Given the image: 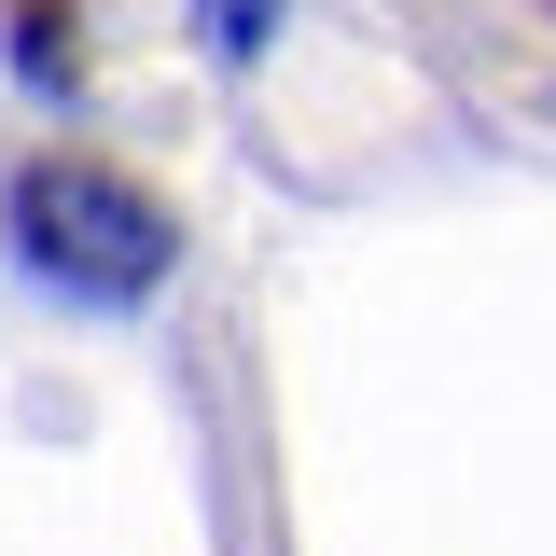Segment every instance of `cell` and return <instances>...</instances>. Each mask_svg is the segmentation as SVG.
Here are the masks:
<instances>
[{
  "label": "cell",
  "mask_w": 556,
  "mask_h": 556,
  "mask_svg": "<svg viewBox=\"0 0 556 556\" xmlns=\"http://www.w3.org/2000/svg\"><path fill=\"white\" fill-rule=\"evenodd\" d=\"M14 251L70 292H98V306H126V292L167 278V208L126 167H28L14 181Z\"/></svg>",
  "instance_id": "1"
}]
</instances>
